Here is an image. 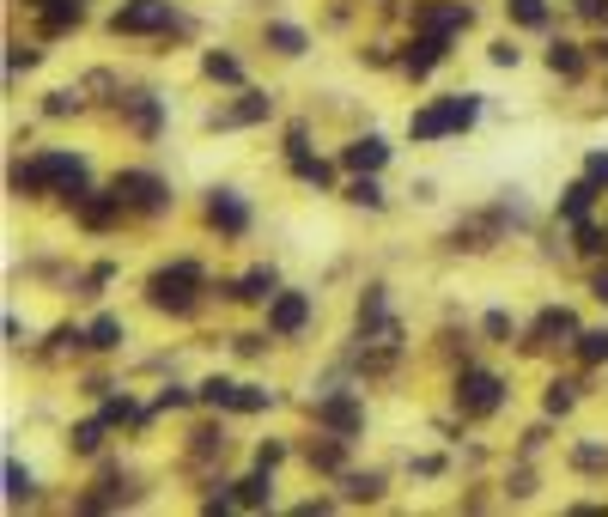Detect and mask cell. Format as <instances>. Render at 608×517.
I'll return each mask as SVG.
<instances>
[{
  "instance_id": "8992f818",
  "label": "cell",
  "mask_w": 608,
  "mask_h": 517,
  "mask_svg": "<svg viewBox=\"0 0 608 517\" xmlns=\"http://www.w3.org/2000/svg\"><path fill=\"white\" fill-rule=\"evenodd\" d=\"M414 25L432 31V37H456V31L475 25V7H463V0H426V7L414 13Z\"/></svg>"
},
{
  "instance_id": "836d02e7",
  "label": "cell",
  "mask_w": 608,
  "mask_h": 517,
  "mask_svg": "<svg viewBox=\"0 0 608 517\" xmlns=\"http://www.w3.org/2000/svg\"><path fill=\"white\" fill-rule=\"evenodd\" d=\"M311 463H317V469H341V438H329V445H311Z\"/></svg>"
},
{
  "instance_id": "4dcf8cb0",
  "label": "cell",
  "mask_w": 608,
  "mask_h": 517,
  "mask_svg": "<svg viewBox=\"0 0 608 517\" xmlns=\"http://www.w3.org/2000/svg\"><path fill=\"white\" fill-rule=\"evenodd\" d=\"M377 493H384L377 475H347V499H377Z\"/></svg>"
},
{
  "instance_id": "7402d4cb",
  "label": "cell",
  "mask_w": 608,
  "mask_h": 517,
  "mask_svg": "<svg viewBox=\"0 0 608 517\" xmlns=\"http://www.w3.org/2000/svg\"><path fill=\"white\" fill-rule=\"evenodd\" d=\"M268 43H274L280 55H304V31H298V25H268Z\"/></svg>"
},
{
  "instance_id": "44dd1931",
  "label": "cell",
  "mask_w": 608,
  "mask_h": 517,
  "mask_svg": "<svg viewBox=\"0 0 608 517\" xmlns=\"http://www.w3.org/2000/svg\"><path fill=\"white\" fill-rule=\"evenodd\" d=\"M548 67H554V73H566V80H572V73H584V55H578L572 43H554V49H548Z\"/></svg>"
},
{
  "instance_id": "ac0fdd59",
  "label": "cell",
  "mask_w": 608,
  "mask_h": 517,
  "mask_svg": "<svg viewBox=\"0 0 608 517\" xmlns=\"http://www.w3.org/2000/svg\"><path fill=\"white\" fill-rule=\"evenodd\" d=\"M590 195H596V183L584 177V183H572L566 195H560V219H572V226H578V219L590 213Z\"/></svg>"
},
{
  "instance_id": "5b68a950",
  "label": "cell",
  "mask_w": 608,
  "mask_h": 517,
  "mask_svg": "<svg viewBox=\"0 0 608 517\" xmlns=\"http://www.w3.org/2000/svg\"><path fill=\"white\" fill-rule=\"evenodd\" d=\"M110 195H116V201H122L128 213H159V207L171 201V195H165V183L152 177V171H122Z\"/></svg>"
},
{
  "instance_id": "8fae6325",
  "label": "cell",
  "mask_w": 608,
  "mask_h": 517,
  "mask_svg": "<svg viewBox=\"0 0 608 517\" xmlns=\"http://www.w3.org/2000/svg\"><path fill=\"white\" fill-rule=\"evenodd\" d=\"M566 335H578L572 311H542V317H536V329H529V347H560Z\"/></svg>"
},
{
  "instance_id": "484cf974",
  "label": "cell",
  "mask_w": 608,
  "mask_h": 517,
  "mask_svg": "<svg viewBox=\"0 0 608 517\" xmlns=\"http://www.w3.org/2000/svg\"><path fill=\"white\" fill-rule=\"evenodd\" d=\"M98 445H104V420H80V426H73V451H86V457H92Z\"/></svg>"
},
{
  "instance_id": "7a4b0ae2",
  "label": "cell",
  "mask_w": 608,
  "mask_h": 517,
  "mask_svg": "<svg viewBox=\"0 0 608 517\" xmlns=\"http://www.w3.org/2000/svg\"><path fill=\"white\" fill-rule=\"evenodd\" d=\"M146 292H152V305H159V311H171V317H189V311H195V292H201V268H195V262L159 268V274L146 280Z\"/></svg>"
},
{
  "instance_id": "1f68e13d",
  "label": "cell",
  "mask_w": 608,
  "mask_h": 517,
  "mask_svg": "<svg viewBox=\"0 0 608 517\" xmlns=\"http://www.w3.org/2000/svg\"><path fill=\"white\" fill-rule=\"evenodd\" d=\"M578 250L584 256H602L608 250V232H596V226H584V219H578Z\"/></svg>"
},
{
  "instance_id": "d6986e66",
  "label": "cell",
  "mask_w": 608,
  "mask_h": 517,
  "mask_svg": "<svg viewBox=\"0 0 608 517\" xmlns=\"http://www.w3.org/2000/svg\"><path fill=\"white\" fill-rule=\"evenodd\" d=\"M292 171L304 177V183H329V165L323 159H311V153H304V140L292 134Z\"/></svg>"
},
{
  "instance_id": "8d00e7d4",
  "label": "cell",
  "mask_w": 608,
  "mask_h": 517,
  "mask_svg": "<svg viewBox=\"0 0 608 517\" xmlns=\"http://www.w3.org/2000/svg\"><path fill=\"white\" fill-rule=\"evenodd\" d=\"M31 61H37V49H25V43H13V55H7V67L19 73V67H31Z\"/></svg>"
},
{
  "instance_id": "9a60e30c",
  "label": "cell",
  "mask_w": 608,
  "mask_h": 517,
  "mask_svg": "<svg viewBox=\"0 0 608 517\" xmlns=\"http://www.w3.org/2000/svg\"><path fill=\"white\" fill-rule=\"evenodd\" d=\"M232 499H238L244 511H256V505H268V499H274V481H268V469L256 463V475H244V481L232 487Z\"/></svg>"
},
{
  "instance_id": "cb8c5ba5",
  "label": "cell",
  "mask_w": 608,
  "mask_h": 517,
  "mask_svg": "<svg viewBox=\"0 0 608 517\" xmlns=\"http://www.w3.org/2000/svg\"><path fill=\"white\" fill-rule=\"evenodd\" d=\"M578 359H584V365H602V359H608V329L578 335Z\"/></svg>"
},
{
  "instance_id": "30bf717a",
  "label": "cell",
  "mask_w": 608,
  "mask_h": 517,
  "mask_svg": "<svg viewBox=\"0 0 608 517\" xmlns=\"http://www.w3.org/2000/svg\"><path fill=\"white\" fill-rule=\"evenodd\" d=\"M317 420H323L329 432H341V438H353V432H359V420H365V408H359L353 396H329V402L317 408Z\"/></svg>"
},
{
  "instance_id": "ab89813d",
  "label": "cell",
  "mask_w": 608,
  "mask_h": 517,
  "mask_svg": "<svg viewBox=\"0 0 608 517\" xmlns=\"http://www.w3.org/2000/svg\"><path fill=\"white\" fill-rule=\"evenodd\" d=\"M590 292H596V299H602V305H608V268H602V274H596V286H590Z\"/></svg>"
},
{
  "instance_id": "52a82bcc",
  "label": "cell",
  "mask_w": 608,
  "mask_h": 517,
  "mask_svg": "<svg viewBox=\"0 0 608 517\" xmlns=\"http://www.w3.org/2000/svg\"><path fill=\"white\" fill-rule=\"evenodd\" d=\"M499 378L493 372H463V378H456V408H463V414H493L499 408Z\"/></svg>"
},
{
  "instance_id": "5bb4252c",
  "label": "cell",
  "mask_w": 608,
  "mask_h": 517,
  "mask_svg": "<svg viewBox=\"0 0 608 517\" xmlns=\"http://www.w3.org/2000/svg\"><path fill=\"white\" fill-rule=\"evenodd\" d=\"M207 219H213L219 232H244V226H250V213H244L238 195H213V201H207Z\"/></svg>"
},
{
  "instance_id": "277c9868",
  "label": "cell",
  "mask_w": 608,
  "mask_h": 517,
  "mask_svg": "<svg viewBox=\"0 0 608 517\" xmlns=\"http://www.w3.org/2000/svg\"><path fill=\"white\" fill-rule=\"evenodd\" d=\"M165 25H171V0H128L110 19L116 37H146V31H165Z\"/></svg>"
},
{
  "instance_id": "2e32d148",
  "label": "cell",
  "mask_w": 608,
  "mask_h": 517,
  "mask_svg": "<svg viewBox=\"0 0 608 517\" xmlns=\"http://www.w3.org/2000/svg\"><path fill=\"white\" fill-rule=\"evenodd\" d=\"M73 207H80V219H86V226H110V219L122 213V201H116V195H110V201H104V195H80Z\"/></svg>"
},
{
  "instance_id": "d590c367",
  "label": "cell",
  "mask_w": 608,
  "mask_h": 517,
  "mask_svg": "<svg viewBox=\"0 0 608 517\" xmlns=\"http://www.w3.org/2000/svg\"><path fill=\"white\" fill-rule=\"evenodd\" d=\"M104 420H134V408H128V396H110V402H104Z\"/></svg>"
},
{
  "instance_id": "83f0119b",
  "label": "cell",
  "mask_w": 608,
  "mask_h": 517,
  "mask_svg": "<svg viewBox=\"0 0 608 517\" xmlns=\"http://www.w3.org/2000/svg\"><path fill=\"white\" fill-rule=\"evenodd\" d=\"M86 341H92V347H116V341H122V323H116V317H98V323L86 329Z\"/></svg>"
},
{
  "instance_id": "4fadbf2b",
  "label": "cell",
  "mask_w": 608,
  "mask_h": 517,
  "mask_svg": "<svg viewBox=\"0 0 608 517\" xmlns=\"http://www.w3.org/2000/svg\"><path fill=\"white\" fill-rule=\"evenodd\" d=\"M341 159H347V171H359V177H371L377 165H384V159H390V146H384V140H377V134H365V140H353V146H347V153H341Z\"/></svg>"
},
{
  "instance_id": "6da1fadb",
  "label": "cell",
  "mask_w": 608,
  "mask_h": 517,
  "mask_svg": "<svg viewBox=\"0 0 608 517\" xmlns=\"http://www.w3.org/2000/svg\"><path fill=\"white\" fill-rule=\"evenodd\" d=\"M13 189H19V195L61 189L67 201H80V195H86V159H73V153H43V159H31V165L13 171Z\"/></svg>"
},
{
  "instance_id": "f546056e",
  "label": "cell",
  "mask_w": 608,
  "mask_h": 517,
  "mask_svg": "<svg viewBox=\"0 0 608 517\" xmlns=\"http://www.w3.org/2000/svg\"><path fill=\"white\" fill-rule=\"evenodd\" d=\"M347 201H359V207H384V189H377L371 177H359V183L347 189Z\"/></svg>"
},
{
  "instance_id": "4316f807",
  "label": "cell",
  "mask_w": 608,
  "mask_h": 517,
  "mask_svg": "<svg viewBox=\"0 0 608 517\" xmlns=\"http://www.w3.org/2000/svg\"><path fill=\"white\" fill-rule=\"evenodd\" d=\"M201 67H207V80H244V67H238L232 55H219V49H213V55H207Z\"/></svg>"
},
{
  "instance_id": "ba28073f",
  "label": "cell",
  "mask_w": 608,
  "mask_h": 517,
  "mask_svg": "<svg viewBox=\"0 0 608 517\" xmlns=\"http://www.w3.org/2000/svg\"><path fill=\"white\" fill-rule=\"evenodd\" d=\"M201 402H213V408H238V414H256V408H268V390H250V384H225V378H207V384H201Z\"/></svg>"
},
{
  "instance_id": "ffe728a7",
  "label": "cell",
  "mask_w": 608,
  "mask_h": 517,
  "mask_svg": "<svg viewBox=\"0 0 608 517\" xmlns=\"http://www.w3.org/2000/svg\"><path fill=\"white\" fill-rule=\"evenodd\" d=\"M238 299H250V305H256V299H274V268H250V274L238 280Z\"/></svg>"
},
{
  "instance_id": "d6a6232c",
  "label": "cell",
  "mask_w": 608,
  "mask_h": 517,
  "mask_svg": "<svg viewBox=\"0 0 608 517\" xmlns=\"http://www.w3.org/2000/svg\"><path fill=\"white\" fill-rule=\"evenodd\" d=\"M572 463L596 475V469H608V451H602V445H578V451H572Z\"/></svg>"
},
{
  "instance_id": "603a6c76",
  "label": "cell",
  "mask_w": 608,
  "mask_h": 517,
  "mask_svg": "<svg viewBox=\"0 0 608 517\" xmlns=\"http://www.w3.org/2000/svg\"><path fill=\"white\" fill-rule=\"evenodd\" d=\"M7 499H13V505H31V499H37V487H31V475H25L19 463H7Z\"/></svg>"
},
{
  "instance_id": "f1b7e54d",
  "label": "cell",
  "mask_w": 608,
  "mask_h": 517,
  "mask_svg": "<svg viewBox=\"0 0 608 517\" xmlns=\"http://www.w3.org/2000/svg\"><path fill=\"white\" fill-rule=\"evenodd\" d=\"M578 402V384L572 378H560V384H548V414H566Z\"/></svg>"
},
{
  "instance_id": "3957f363",
  "label": "cell",
  "mask_w": 608,
  "mask_h": 517,
  "mask_svg": "<svg viewBox=\"0 0 608 517\" xmlns=\"http://www.w3.org/2000/svg\"><path fill=\"white\" fill-rule=\"evenodd\" d=\"M475 116H481V98H444V104L420 110L408 128H414V140H438V134H456V128H469Z\"/></svg>"
},
{
  "instance_id": "9c48e42d",
  "label": "cell",
  "mask_w": 608,
  "mask_h": 517,
  "mask_svg": "<svg viewBox=\"0 0 608 517\" xmlns=\"http://www.w3.org/2000/svg\"><path fill=\"white\" fill-rule=\"evenodd\" d=\"M304 323H311V299H304V292H274L268 299V329L274 335H298Z\"/></svg>"
},
{
  "instance_id": "e575fe53",
  "label": "cell",
  "mask_w": 608,
  "mask_h": 517,
  "mask_svg": "<svg viewBox=\"0 0 608 517\" xmlns=\"http://www.w3.org/2000/svg\"><path fill=\"white\" fill-rule=\"evenodd\" d=\"M572 7H578V19H596V25L608 19V0H572Z\"/></svg>"
},
{
  "instance_id": "f35d334b",
  "label": "cell",
  "mask_w": 608,
  "mask_h": 517,
  "mask_svg": "<svg viewBox=\"0 0 608 517\" xmlns=\"http://www.w3.org/2000/svg\"><path fill=\"white\" fill-rule=\"evenodd\" d=\"M590 183H608V153H596V159H590Z\"/></svg>"
},
{
  "instance_id": "e0dca14e",
  "label": "cell",
  "mask_w": 608,
  "mask_h": 517,
  "mask_svg": "<svg viewBox=\"0 0 608 517\" xmlns=\"http://www.w3.org/2000/svg\"><path fill=\"white\" fill-rule=\"evenodd\" d=\"M268 116V98H244V104H232L225 116H213V128H244V122H262Z\"/></svg>"
},
{
  "instance_id": "d4e9b609",
  "label": "cell",
  "mask_w": 608,
  "mask_h": 517,
  "mask_svg": "<svg viewBox=\"0 0 608 517\" xmlns=\"http://www.w3.org/2000/svg\"><path fill=\"white\" fill-rule=\"evenodd\" d=\"M517 25H548V0H505Z\"/></svg>"
},
{
  "instance_id": "7c38bea8",
  "label": "cell",
  "mask_w": 608,
  "mask_h": 517,
  "mask_svg": "<svg viewBox=\"0 0 608 517\" xmlns=\"http://www.w3.org/2000/svg\"><path fill=\"white\" fill-rule=\"evenodd\" d=\"M444 43H450V37H432V31H420V43H414V49L402 55V67L414 73V80H426V73H432V67L444 61Z\"/></svg>"
},
{
  "instance_id": "74e56055",
  "label": "cell",
  "mask_w": 608,
  "mask_h": 517,
  "mask_svg": "<svg viewBox=\"0 0 608 517\" xmlns=\"http://www.w3.org/2000/svg\"><path fill=\"white\" fill-rule=\"evenodd\" d=\"M73 104H80V98H73V92H55V98H49V116H67Z\"/></svg>"
}]
</instances>
